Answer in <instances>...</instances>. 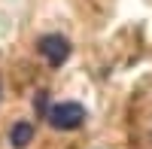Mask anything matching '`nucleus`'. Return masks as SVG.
<instances>
[{"label":"nucleus","instance_id":"f257e3e1","mask_svg":"<svg viewBox=\"0 0 152 149\" xmlns=\"http://www.w3.org/2000/svg\"><path fill=\"white\" fill-rule=\"evenodd\" d=\"M46 119L55 131H76L85 122V107L79 101H61L46 110Z\"/></svg>","mask_w":152,"mask_h":149},{"label":"nucleus","instance_id":"7ed1b4c3","mask_svg":"<svg viewBox=\"0 0 152 149\" xmlns=\"http://www.w3.org/2000/svg\"><path fill=\"white\" fill-rule=\"evenodd\" d=\"M31 140H34V125H31V122H15L12 131H9V143L15 149H24Z\"/></svg>","mask_w":152,"mask_h":149},{"label":"nucleus","instance_id":"f03ea898","mask_svg":"<svg viewBox=\"0 0 152 149\" xmlns=\"http://www.w3.org/2000/svg\"><path fill=\"white\" fill-rule=\"evenodd\" d=\"M37 49H40V55H43L52 67H61V64L70 58V43H67L61 34H46V37H40Z\"/></svg>","mask_w":152,"mask_h":149}]
</instances>
